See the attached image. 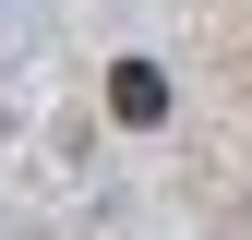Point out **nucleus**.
I'll use <instances>...</instances> for the list:
<instances>
[{
	"label": "nucleus",
	"instance_id": "1",
	"mask_svg": "<svg viewBox=\"0 0 252 240\" xmlns=\"http://www.w3.org/2000/svg\"><path fill=\"white\" fill-rule=\"evenodd\" d=\"M108 120L120 132H156V120H168V72H156V60H120L108 72Z\"/></svg>",
	"mask_w": 252,
	"mask_h": 240
}]
</instances>
